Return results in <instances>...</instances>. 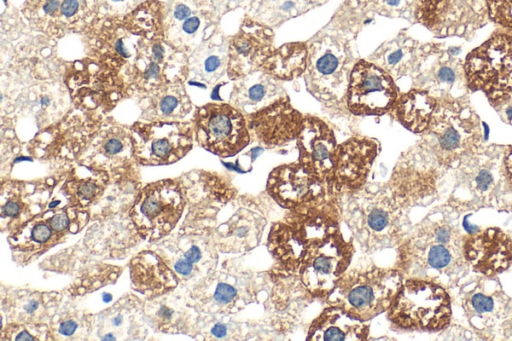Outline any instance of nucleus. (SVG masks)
<instances>
[{"mask_svg": "<svg viewBox=\"0 0 512 341\" xmlns=\"http://www.w3.org/2000/svg\"><path fill=\"white\" fill-rule=\"evenodd\" d=\"M460 212L445 204L414 226L398 246V268L404 277L428 278L446 288L458 285L470 267L463 254L465 234Z\"/></svg>", "mask_w": 512, "mask_h": 341, "instance_id": "nucleus-1", "label": "nucleus"}, {"mask_svg": "<svg viewBox=\"0 0 512 341\" xmlns=\"http://www.w3.org/2000/svg\"><path fill=\"white\" fill-rule=\"evenodd\" d=\"M342 197L341 217L363 253L398 247L408 234V208L388 186H364Z\"/></svg>", "mask_w": 512, "mask_h": 341, "instance_id": "nucleus-2", "label": "nucleus"}, {"mask_svg": "<svg viewBox=\"0 0 512 341\" xmlns=\"http://www.w3.org/2000/svg\"><path fill=\"white\" fill-rule=\"evenodd\" d=\"M505 149L504 145L484 144L452 169L453 184L446 204L460 213L510 209L512 191L505 171Z\"/></svg>", "mask_w": 512, "mask_h": 341, "instance_id": "nucleus-3", "label": "nucleus"}, {"mask_svg": "<svg viewBox=\"0 0 512 341\" xmlns=\"http://www.w3.org/2000/svg\"><path fill=\"white\" fill-rule=\"evenodd\" d=\"M437 100L420 142L442 166L452 170L484 145L485 131L469 96Z\"/></svg>", "mask_w": 512, "mask_h": 341, "instance_id": "nucleus-4", "label": "nucleus"}, {"mask_svg": "<svg viewBox=\"0 0 512 341\" xmlns=\"http://www.w3.org/2000/svg\"><path fill=\"white\" fill-rule=\"evenodd\" d=\"M403 273L396 267L370 265L347 269L326 300L351 316L368 322L387 312L402 283Z\"/></svg>", "mask_w": 512, "mask_h": 341, "instance_id": "nucleus-5", "label": "nucleus"}, {"mask_svg": "<svg viewBox=\"0 0 512 341\" xmlns=\"http://www.w3.org/2000/svg\"><path fill=\"white\" fill-rule=\"evenodd\" d=\"M451 298L442 284L428 278L406 277L387 310L395 328L409 331L437 332L451 322Z\"/></svg>", "mask_w": 512, "mask_h": 341, "instance_id": "nucleus-6", "label": "nucleus"}, {"mask_svg": "<svg viewBox=\"0 0 512 341\" xmlns=\"http://www.w3.org/2000/svg\"><path fill=\"white\" fill-rule=\"evenodd\" d=\"M338 209L334 204L308 213L291 212L285 221L274 223L267 247L276 263V272L297 274L308 246L339 229Z\"/></svg>", "mask_w": 512, "mask_h": 341, "instance_id": "nucleus-7", "label": "nucleus"}, {"mask_svg": "<svg viewBox=\"0 0 512 341\" xmlns=\"http://www.w3.org/2000/svg\"><path fill=\"white\" fill-rule=\"evenodd\" d=\"M464 315L479 337L504 340L512 337V297L495 277L480 275L463 284L459 292Z\"/></svg>", "mask_w": 512, "mask_h": 341, "instance_id": "nucleus-8", "label": "nucleus"}, {"mask_svg": "<svg viewBox=\"0 0 512 341\" xmlns=\"http://www.w3.org/2000/svg\"><path fill=\"white\" fill-rule=\"evenodd\" d=\"M470 92H482L487 100L512 94V31L497 28L464 58Z\"/></svg>", "mask_w": 512, "mask_h": 341, "instance_id": "nucleus-9", "label": "nucleus"}, {"mask_svg": "<svg viewBox=\"0 0 512 341\" xmlns=\"http://www.w3.org/2000/svg\"><path fill=\"white\" fill-rule=\"evenodd\" d=\"M354 251L353 241L346 240L339 229L313 241L296 274L308 294L327 300L349 268Z\"/></svg>", "mask_w": 512, "mask_h": 341, "instance_id": "nucleus-10", "label": "nucleus"}, {"mask_svg": "<svg viewBox=\"0 0 512 341\" xmlns=\"http://www.w3.org/2000/svg\"><path fill=\"white\" fill-rule=\"evenodd\" d=\"M354 64L349 48L338 39L327 36L309 43L304 72L307 90L321 101L341 99Z\"/></svg>", "mask_w": 512, "mask_h": 341, "instance_id": "nucleus-11", "label": "nucleus"}, {"mask_svg": "<svg viewBox=\"0 0 512 341\" xmlns=\"http://www.w3.org/2000/svg\"><path fill=\"white\" fill-rule=\"evenodd\" d=\"M450 169L442 166L421 142L403 154L387 185L407 208L432 202Z\"/></svg>", "mask_w": 512, "mask_h": 341, "instance_id": "nucleus-12", "label": "nucleus"}, {"mask_svg": "<svg viewBox=\"0 0 512 341\" xmlns=\"http://www.w3.org/2000/svg\"><path fill=\"white\" fill-rule=\"evenodd\" d=\"M413 16L438 38L467 41L490 21L485 0H416Z\"/></svg>", "mask_w": 512, "mask_h": 341, "instance_id": "nucleus-13", "label": "nucleus"}, {"mask_svg": "<svg viewBox=\"0 0 512 341\" xmlns=\"http://www.w3.org/2000/svg\"><path fill=\"white\" fill-rule=\"evenodd\" d=\"M193 128L198 144L223 158L236 155L251 141L246 116L226 103H208L199 107Z\"/></svg>", "mask_w": 512, "mask_h": 341, "instance_id": "nucleus-14", "label": "nucleus"}, {"mask_svg": "<svg viewBox=\"0 0 512 341\" xmlns=\"http://www.w3.org/2000/svg\"><path fill=\"white\" fill-rule=\"evenodd\" d=\"M194 128L179 120L137 122L131 129L133 155L142 165L172 164L193 146Z\"/></svg>", "mask_w": 512, "mask_h": 341, "instance_id": "nucleus-15", "label": "nucleus"}, {"mask_svg": "<svg viewBox=\"0 0 512 341\" xmlns=\"http://www.w3.org/2000/svg\"><path fill=\"white\" fill-rule=\"evenodd\" d=\"M184 203L180 185L174 180H161L141 190L130 216L139 234L149 241H155L175 227Z\"/></svg>", "mask_w": 512, "mask_h": 341, "instance_id": "nucleus-16", "label": "nucleus"}, {"mask_svg": "<svg viewBox=\"0 0 512 341\" xmlns=\"http://www.w3.org/2000/svg\"><path fill=\"white\" fill-rule=\"evenodd\" d=\"M268 195L282 208L294 213H308L332 204L331 187L309 172L299 162L274 168L267 179Z\"/></svg>", "mask_w": 512, "mask_h": 341, "instance_id": "nucleus-17", "label": "nucleus"}, {"mask_svg": "<svg viewBox=\"0 0 512 341\" xmlns=\"http://www.w3.org/2000/svg\"><path fill=\"white\" fill-rule=\"evenodd\" d=\"M22 14L29 25L52 38L88 29L100 11L99 0H26Z\"/></svg>", "mask_w": 512, "mask_h": 341, "instance_id": "nucleus-18", "label": "nucleus"}, {"mask_svg": "<svg viewBox=\"0 0 512 341\" xmlns=\"http://www.w3.org/2000/svg\"><path fill=\"white\" fill-rule=\"evenodd\" d=\"M164 39L140 38L132 67L133 83L138 90L152 93L175 82L188 73V61Z\"/></svg>", "mask_w": 512, "mask_h": 341, "instance_id": "nucleus-19", "label": "nucleus"}, {"mask_svg": "<svg viewBox=\"0 0 512 341\" xmlns=\"http://www.w3.org/2000/svg\"><path fill=\"white\" fill-rule=\"evenodd\" d=\"M399 96L393 77L367 60L357 61L346 92L347 107L355 115H383L392 110Z\"/></svg>", "mask_w": 512, "mask_h": 341, "instance_id": "nucleus-20", "label": "nucleus"}, {"mask_svg": "<svg viewBox=\"0 0 512 341\" xmlns=\"http://www.w3.org/2000/svg\"><path fill=\"white\" fill-rule=\"evenodd\" d=\"M211 0H170L165 4L164 40L182 53L200 47L214 26Z\"/></svg>", "mask_w": 512, "mask_h": 341, "instance_id": "nucleus-21", "label": "nucleus"}, {"mask_svg": "<svg viewBox=\"0 0 512 341\" xmlns=\"http://www.w3.org/2000/svg\"><path fill=\"white\" fill-rule=\"evenodd\" d=\"M416 87L427 90L436 99L469 96L464 60L442 43H433L429 56L415 76Z\"/></svg>", "mask_w": 512, "mask_h": 341, "instance_id": "nucleus-22", "label": "nucleus"}, {"mask_svg": "<svg viewBox=\"0 0 512 341\" xmlns=\"http://www.w3.org/2000/svg\"><path fill=\"white\" fill-rule=\"evenodd\" d=\"M378 153V141L369 137H351L339 144L331 182L333 193L345 196L364 187Z\"/></svg>", "mask_w": 512, "mask_h": 341, "instance_id": "nucleus-23", "label": "nucleus"}, {"mask_svg": "<svg viewBox=\"0 0 512 341\" xmlns=\"http://www.w3.org/2000/svg\"><path fill=\"white\" fill-rule=\"evenodd\" d=\"M296 141L298 162L331 187L338 146L331 127L316 116L305 115Z\"/></svg>", "mask_w": 512, "mask_h": 341, "instance_id": "nucleus-24", "label": "nucleus"}, {"mask_svg": "<svg viewBox=\"0 0 512 341\" xmlns=\"http://www.w3.org/2000/svg\"><path fill=\"white\" fill-rule=\"evenodd\" d=\"M227 74L238 80L260 70L275 49L273 32L260 23L247 19L228 42Z\"/></svg>", "mask_w": 512, "mask_h": 341, "instance_id": "nucleus-25", "label": "nucleus"}, {"mask_svg": "<svg viewBox=\"0 0 512 341\" xmlns=\"http://www.w3.org/2000/svg\"><path fill=\"white\" fill-rule=\"evenodd\" d=\"M463 254L469 267L486 277H496L512 265V238L498 227L465 234Z\"/></svg>", "mask_w": 512, "mask_h": 341, "instance_id": "nucleus-26", "label": "nucleus"}, {"mask_svg": "<svg viewBox=\"0 0 512 341\" xmlns=\"http://www.w3.org/2000/svg\"><path fill=\"white\" fill-rule=\"evenodd\" d=\"M245 116L251 140L268 148L296 139L304 117L287 96Z\"/></svg>", "mask_w": 512, "mask_h": 341, "instance_id": "nucleus-27", "label": "nucleus"}, {"mask_svg": "<svg viewBox=\"0 0 512 341\" xmlns=\"http://www.w3.org/2000/svg\"><path fill=\"white\" fill-rule=\"evenodd\" d=\"M367 322L361 321L343 308L329 304L312 321L306 339L309 341H364L369 338Z\"/></svg>", "mask_w": 512, "mask_h": 341, "instance_id": "nucleus-28", "label": "nucleus"}, {"mask_svg": "<svg viewBox=\"0 0 512 341\" xmlns=\"http://www.w3.org/2000/svg\"><path fill=\"white\" fill-rule=\"evenodd\" d=\"M287 96L279 80L262 70L236 80L231 100L244 115L257 112Z\"/></svg>", "mask_w": 512, "mask_h": 341, "instance_id": "nucleus-29", "label": "nucleus"}, {"mask_svg": "<svg viewBox=\"0 0 512 341\" xmlns=\"http://www.w3.org/2000/svg\"><path fill=\"white\" fill-rule=\"evenodd\" d=\"M433 43L421 44L408 36H400L387 43L380 51V58L373 63L391 76L417 75L422 64L429 56Z\"/></svg>", "mask_w": 512, "mask_h": 341, "instance_id": "nucleus-30", "label": "nucleus"}, {"mask_svg": "<svg viewBox=\"0 0 512 341\" xmlns=\"http://www.w3.org/2000/svg\"><path fill=\"white\" fill-rule=\"evenodd\" d=\"M132 285L135 290L148 297H155L173 289L177 278L156 254L144 251L130 265Z\"/></svg>", "mask_w": 512, "mask_h": 341, "instance_id": "nucleus-31", "label": "nucleus"}, {"mask_svg": "<svg viewBox=\"0 0 512 341\" xmlns=\"http://www.w3.org/2000/svg\"><path fill=\"white\" fill-rule=\"evenodd\" d=\"M437 101L427 90L415 87L399 94L391 111L401 125L419 134L428 128Z\"/></svg>", "mask_w": 512, "mask_h": 341, "instance_id": "nucleus-32", "label": "nucleus"}, {"mask_svg": "<svg viewBox=\"0 0 512 341\" xmlns=\"http://www.w3.org/2000/svg\"><path fill=\"white\" fill-rule=\"evenodd\" d=\"M308 44L290 42L275 48L261 69L279 81H290L304 74L307 65Z\"/></svg>", "mask_w": 512, "mask_h": 341, "instance_id": "nucleus-33", "label": "nucleus"}, {"mask_svg": "<svg viewBox=\"0 0 512 341\" xmlns=\"http://www.w3.org/2000/svg\"><path fill=\"white\" fill-rule=\"evenodd\" d=\"M165 3L145 0L121 17L123 26L133 35L149 40L164 39Z\"/></svg>", "mask_w": 512, "mask_h": 341, "instance_id": "nucleus-34", "label": "nucleus"}, {"mask_svg": "<svg viewBox=\"0 0 512 341\" xmlns=\"http://www.w3.org/2000/svg\"><path fill=\"white\" fill-rule=\"evenodd\" d=\"M266 225V219L250 208H240L230 220L228 236L234 252H247L255 248Z\"/></svg>", "mask_w": 512, "mask_h": 341, "instance_id": "nucleus-35", "label": "nucleus"}, {"mask_svg": "<svg viewBox=\"0 0 512 341\" xmlns=\"http://www.w3.org/2000/svg\"><path fill=\"white\" fill-rule=\"evenodd\" d=\"M148 108L152 120H179L189 113L191 102L182 82L166 85L152 93Z\"/></svg>", "mask_w": 512, "mask_h": 341, "instance_id": "nucleus-36", "label": "nucleus"}, {"mask_svg": "<svg viewBox=\"0 0 512 341\" xmlns=\"http://www.w3.org/2000/svg\"><path fill=\"white\" fill-rule=\"evenodd\" d=\"M188 72L205 83H215L227 70L228 45L202 44L192 52Z\"/></svg>", "mask_w": 512, "mask_h": 341, "instance_id": "nucleus-37", "label": "nucleus"}, {"mask_svg": "<svg viewBox=\"0 0 512 341\" xmlns=\"http://www.w3.org/2000/svg\"><path fill=\"white\" fill-rule=\"evenodd\" d=\"M97 150L104 157H116L120 154L124 155L128 150H132L131 135L129 136L125 130L114 128L104 133V136L97 144Z\"/></svg>", "mask_w": 512, "mask_h": 341, "instance_id": "nucleus-38", "label": "nucleus"}, {"mask_svg": "<svg viewBox=\"0 0 512 341\" xmlns=\"http://www.w3.org/2000/svg\"><path fill=\"white\" fill-rule=\"evenodd\" d=\"M489 20L508 31H512V0H485Z\"/></svg>", "mask_w": 512, "mask_h": 341, "instance_id": "nucleus-39", "label": "nucleus"}, {"mask_svg": "<svg viewBox=\"0 0 512 341\" xmlns=\"http://www.w3.org/2000/svg\"><path fill=\"white\" fill-rule=\"evenodd\" d=\"M143 1L145 0H99V5L110 13L109 16L123 17Z\"/></svg>", "mask_w": 512, "mask_h": 341, "instance_id": "nucleus-40", "label": "nucleus"}, {"mask_svg": "<svg viewBox=\"0 0 512 341\" xmlns=\"http://www.w3.org/2000/svg\"><path fill=\"white\" fill-rule=\"evenodd\" d=\"M488 102L504 123L512 125V94L504 95Z\"/></svg>", "mask_w": 512, "mask_h": 341, "instance_id": "nucleus-41", "label": "nucleus"}, {"mask_svg": "<svg viewBox=\"0 0 512 341\" xmlns=\"http://www.w3.org/2000/svg\"><path fill=\"white\" fill-rule=\"evenodd\" d=\"M51 233V229L48 225L39 223L33 227L31 235L35 242L44 243L49 240Z\"/></svg>", "mask_w": 512, "mask_h": 341, "instance_id": "nucleus-42", "label": "nucleus"}, {"mask_svg": "<svg viewBox=\"0 0 512 341\" xmlns=\"http://www.w3.org/2000/svg\"><path fill=\"white\" fill-rule=\"evenodd\" d=\"M98 186L93 181H84L78 187V195L84 200H89L96 195Z\"/></svg>", "mask_w": 512, "mask_h": 341, "instance_id": "nucleus-43", "label": "nucleus"}, {"mask_svg": "<svg viewBox=\"0 0 512 341\" xmlns=\"http://www.w3.org/2000/svg\"><path fill=\"white\" fill-rule=\"evenodd\" d=\"M504 165L509 186L512 191V145H507L504 154Z\"/></svg>", "mask_w": 512, "mask_h": 341, "instance_id": "nucleus-44", "label": "nucleus"}, {"mask_svg": "<svg viewBox=\"0 0 512 341\" xmlns=\"http://www.w3.org/2000/svg\"><path fill=\"white\" fill-rule=\"evenodd\" d=\"M68 224L69 220L65 214H57L50 220V225L55 231H62L66 229Z\"/></svg>", "mask_w": 512, "mask_h": 341, "instance_id": "nucleus-45", "label": "nucleus"}, {"mask_svg": "<svg viewBox=\"0 0 512 341\" xmlns=\"http://www.w3.org/2000/svg\"><path fill=\"white\" fill-rule=\"evenodd\" d=\"M77 329V323L74 320H66L59 326V332L64 336H71Z\"/></svg>", "mask_w": 512, "mask_h": 341, "instance_id": "nucleus-46", "label": "nucleus"}, {"mask_svg": "<svg viewBox=\"0 0 512 341\" xmlns=\"http://www.w3.org/2000/svg\"><path fill=\"white\" fill-rule=\"evenodd\" d=\"M192 269V263H190L186 259H180L175 264V270L179 274L189 275L192 272Z\"/></svg>", "mask_w": 512, "mask_h": 341, "instance_id": "nucleus-47", "label": "nucleus"}, {"mask_svg": "<svg viewBox=\"0 0 512 341\" xmlns=\"http://www.w3.org/2000/svg\"><path fill=\"white\" fill-rule=\"evenodd\" d=\"M19 212V206L16 202L9 201L2 207V213L4 216L13 217Z\"/></svg>", "mask_w": 512, "mask_h": 341, "instance_id": "nucleus-48", "label": "nucleus"}, {"mask_svg": "<svg viewBox=\"0 0 512 341\" xmlns=\"http://www.w3.org/2000/svg\"><path fill=\"white\" fill-rule=\"evenodd\" d=\"M185 259L194 264L201 258V251L197 246H192L185 254Z\"/></svg>", "mask_w": 512, "mask_h": 341, "instance_id": "nucleus-49", "label": "nucleus"}, {"mask_svg": "<svg viewBox=\"0 0 512 341\" xmlns=\"http://www.w3.org/2000/svg\"><path fill=\"white\" fill-rule=\"evenodd\" d=\"M13 340H35L36 338L32 333H30L27 328L20 327L18 331L14 334Z\"/></svg>", "mask_w": 512, "mask_h": 341, "instance_id": "nucleus-50", "label": "nucleus"}, {"mask_svg": "<svg viewBox=\"0 0 512 341\" xmlns=\"http://www.w3.org/2000/svg\"><path fill=\"white\" fill-rule=\"evenodd\" d=\"M212 334L218 338H222L227 334V328L222 323H217L211 330Z\"/></svg>", "mask_w": 512, "mask_h": 341, "instance_id": "nucleus-51", "label": "nucleus"}, {"mask_svg": "<svg viewBox=\"0 0 512 341\" xmlns=\"http://www.w3.org/2000/svg\"><path fill=\"white\" fill-rule=\"evenodd\" d=\"M39 307V302L36 299H29L24 306V311L27 314L34 313Z\"/></svg>", "mask_w": 512, "mask_h": 341, "instance_id": "nucleus-52", "label": "nucleus"}, {"mask_svg": "<svg viewBox=\"0 0 512 341\" xmlns=\"http://www.w3.org/2000/svg\"><path fill=\"white\" fill-rule=\"evenodd\" d=\"M294 7V3L292 1H285L281 6V10L288 12Z\"/></svg>", "mask_w": 512, "mask_h": 341, "instance_id": "nucleus-53", "label": "nucleus"}]
</instances>
